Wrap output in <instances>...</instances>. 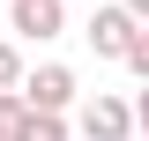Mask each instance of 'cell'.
Instances as JSON below:
<instances>
[{"label": "cell", "mask_w": 149, "mask_h": 141, "mask_svg": "<svg viewBox=\"0 0 149 141\" xmlns=\"http://www.w3.org/2000/svg\"><path fill=\"white\" fill-rule=\"evenodd\" d=\"M134 126L149 134V82H142V97H134Z\"/></svg>", "instance_id": "obj_9"}, {"label": "cell", "mask_w": 149, "mask_h": 141, "mask_svg": "<svg viewBox=\"0 0 149 141\" xmlns=\"http://www.w3.org/2000/svg\"><path fill=\"white\" fill-rule=\"evenodd\" d=\"M15 141H67V119H45V111H30Z\"/></svg>", "instance_id": "obj_6"}, {"label": "cell", "mask_w": 149, "mask_h": 141, "mask_svg": "<svg viewBox=\"0 0 149 141\" xmlns=\"http://www.w3.org/2000/svg\"><path fill=\"white\" fill-rule=\"evenodd\" d=\"M134 134V104L127 97H90L82 104V141H127Z\"/></svg>", "instance_id": "obj_2"}, {"label": "cell", "mask_w": 149, "mask_h": 141, "mask_svg": "<svg viewBox=\"0 0 149 141\" xmlns=\"http://www.w3.org/2000/svg\"><path fill=\"white\" fill-rule=\"evenodd\" d=\"M119 8H127V15H134V22H149V0H119Z\"/></svg>", "instance_id": "obj_10"}, {"label": "cell", "mask_w": 149, "mask_h": 141, "mask_svg": "<svg viewBox=\"0 0 149 141\" xmlns=\"http://www.w3.org/2000/svg\"><path fill=\"white\" fill-rule=\"evenodd\" d=\"M22 119H30V104H22V97H0V141H15Z\"/></svg>", "instance_id": "obj_7"}, {"label": "cell", "mask_w": 149, "mask_h": 141, "mask_svg": "<svg viewBox=\"0 0 149 141\" xmlns=\"http://www.w3.org/2000/svg\"><path fill=\"white\" fill-rule=\"evenodd\" d=\"M127 67H134V74L149 82V22H142V37H134V52H127Z\"/></svg>", "instance_id": "obj_8"}, {"label": "cell", "mask_w": 149, "mask_h": 141, "mask_svg": "<svg viewBox=\"0 0 149 141\" xmlns=\"http://www.w3.org/2000/svg\"><path fill=\"white\" fill-rule=\"evenodd\" d=\"M60 0H15V30L22 37H37V45H45V37H60Z\"/></svg>", "instance_id": "obj_4"}, {"label": "cell", "mask_w": 149, "mask_h": 141, "mask_svg": "<svg viewBox=\"0 0 149 141\" xmlns=\"http://www.w3.org/2000/svg\"><path fill=\"white\" fill-rule=\"evenodd\" d=\"M22 82H30V74H22V52L0 45V97H22Z\"/></svg>", "instance_id": "obj_5"}, {"label": "cell", "mask_w": 149, "mask_h": 141, "mask_svg": "<svg viewBox=\"0 0 149 141\" xmlns=\"http://www.w3.org/2000/svg\"><path fill=\"white\" fill-rule=\"evenodd\" d=\"M134 37H142V22H134L119 0L90 15V52H97V59H127V52H134Z\"/></svg>", "instance_id": "obj_1"}, {"label": "cell", "mask_w": 149, "mask_h": 141, "mask_svg": "<svg viewBox=\"0 0 149 141\" xmlns=\"http://www.w3.org/2000/svg\"><path fill=\"white\" fill-rule=\"evenodd\" d=\"M22 104L45 111V119H60V111L74 104V74H67V67H37L30 82H22Z\"/></svg>", "instance_id": "obj_3"}]
</instances>
